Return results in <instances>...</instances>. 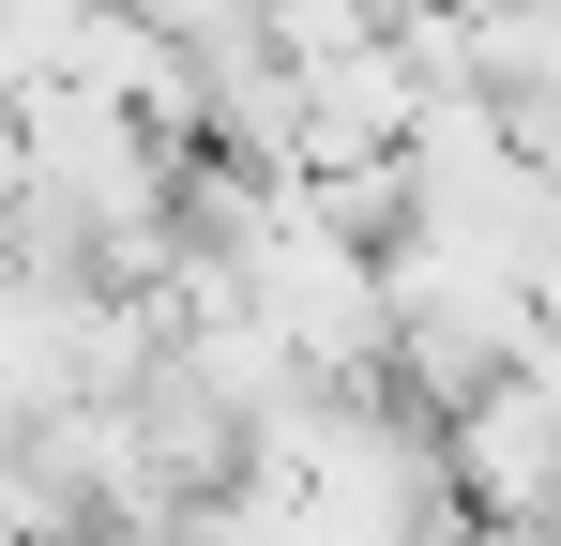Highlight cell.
<instances>
[{
  "instance_id": "1",
  "label": "cell",
  "mask_w": 561,
  "mask_h": 546,
  "mask_svg": "<svg viewBox=\"0 0 561 546\" xmlns=\"http://www.w3.org/2000/svg\"><path fill=\"white\" fill-rule=\"evenodd\" d=\"M547 410H561L547 350L485 364V379H456V395L425 410L440 486H456V516H470V532H531V516H547Z\"/></svg>"
}]
</instances>
